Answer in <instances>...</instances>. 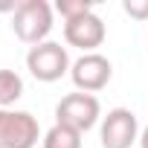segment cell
I'll list each match as a JSON object with an SVG mask.
<instances>
[{
    "label": "cell",
    "mask_w": 148,
    "mask_h": 148,
    "mask_svg": "<svg viewBox=\"0 0 148 148\" xmlns=\"http://www.w3.org/2000/svg\"><path fill=\"white\" fill-rule=\"evenodd\" d=\"M52 6L47 0H23L12 9V29L15 35L29 44V47H38L47 41V35L52 32Z\"/></svg>",
    "instance_id": "1"
},
{
    "label": "cell",
    "mask_w": 148,
    "mask_h": 148,
    "mask_svg": "<svg viewBox=\"0 0 148 148\" xmlns=\"http://www.w3.org/2000/svg\"><path fill=\"white\" fill-rule=\"evenodd\" d=\"M70 67H73V61L67 55V47H61L58 41H44L38 47H29V52H26V70L32 73V79H38L44 84H52L61 76H67Z\"/></svg>",
    "instance_id": "2"
},
{
    "label": "cell",
    "mask_w": 148,
    "mask_h": 148,
    "mask_svg": "<svg viewBox=\"0 0 148 148\" xmlns=\"http://www.w3.org/2000/svg\"><path fill=\"white\" fill-rule=\"evenodd\" d=\"M99 119H102V105L93 93H67L55 105V122L79 134H87Z\"/></svg>",
    "instance_id": "3"
},
{
    "label": "cell",
    "mask_w": 148,
    "mask_h": 148,
    "mask_svg": "<svg viewBox=\"0 0 148 148\" xmlns=\"http://www.w3.org/2000/svg\"><path fill=\"white\" fill-rule=\"evenodd\" d=\"M41 125L29 110L0 108V148H35Z\"/></svg>",
    "instance_id": "4"
},
{
    "label": "cell",
    "mask_w": 148,
    "mask_h": 148,
    "mask_svg": "<svg viewBox=\"0 0 148 148\" xmlns=\"http://www.w3.org/2000/svg\"><path fill=\"white\" fill-rule=\"evenodd\" d=\"M70 79H73V84H76L79 93H99L102 87L110 84L113 67H110V61L102 52H87V55H82V58L73 61Z\"/></svg>",
    "instance_id": "5"
},
{
    "label": "cell",
    "mask_w": 148,
    "mask_h": 148,
    "mask_svg": "<svg viewBox=\"0 0 148 148\" xmlns=\"http://www.w3.org/2000/svg\"><path fill=\"white\" fill-rule=\"evenodd\" d=\"M99 139H102V148H131L134 142H139V122L134 110L128 108L108 110V116H102Z\"/></svg>",
    "instance_id": "6"
},
{
    "label": "cell",
    "mask_w": 148,
    "mask_h": 148,
    "mask_svg": "<svg viewBox=\"0 0 148 148\" xmlns=\"http://www.w3.org/2000/svg\"><path fill=\"white\" fill-rule=\"evenodd\" d=\"M105 35H108L105 21L96 12H87V15L76 18V21H67L64 23V41L70 47H79L84 55L87 52H96L105 44Z\"/></svg>",
    "instance_id": "7"
},
{
    "label": "cell",
    "mask_w": 148,
    "mask_h": 148,
    "mask_svg": "<svg viewBox=\"0 0 148 148\" xmlns=\"http://www.w3.org/2000/svg\"><path fill=\"white\" fill-rule=\"evenodd\" d=\"M41 145H44V148H82V134L55 122V125L44 134Z\"/></svg>",
    "instance_id": "8"
},
{
    "label": "cell",
    "mask_w": 148,
    "mask_h": 148,
    "mask_svg": "<svg viewBox=\"0 0 148 148\" xmlns=\"http://www.w3.org/2000/svg\"><path fill=\"white\" fill-rule=\"evenodd\" d=\"M23 96V79L15 70H0V108H12Z\"/></svg>",
    "instance_id": "9"
},
{
    "label": "cell",
    "mask_w": 148,
    "mask_h": 148,
    "mask_svg": "<svg viewBox=\"0 0 148 148\" xmlns=\"http://www.w3.org/2000/svg\"><path fill=\"white\" fill-rule=\"evenodd\" d=\"M52 9H55V12L64 18V23H67V21H76V18L93 12V3H90V0H58Z\"/></svg>",
    "instance_id": "10"
},
{
    "label": "cell",
    "mask_w": 148,
    "mask_h": 148,
    "mask_svg": "<svg viewBox=\"0 0 148 148\" xmlns=\"http://www.w3.org/2000/svg\"><path fill=\"white\" fill-rule=\"evenodd\" d=\"M122 9L136 21H148V0H122Z\"/></svg>",
    "instance_id": "11"
},
{
    "label": "cell",
    "mask_w": 148,
    "mask_h": 148,
    "mask_svg": "<svg viewBox=\"0 0 148 148\" xmlns=\"http://www.w3.org/2000/svg\"><path fill=\"white\" fill-rule=\"evenodd\" d=\"M139 148H148V128L139 131Z\"/></svg>",
    "instance_id": "12"
}]
</instances>
